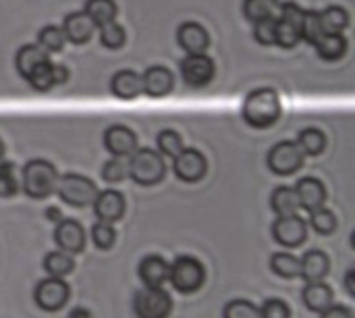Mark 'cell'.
<instances>
[{
  "label": "cell",
  "instance_id": "obj_9",
  "mask_svg": "<svg viewBox=\"0 0 355 318\" xmlns=\"http://www.w3.org/2000/svg\"><path fill=\"white\" fill-rule=\"evenodd\" d=\"M214 73H216L214 60L206 52L187 54L181 60V77H183L185 85H189V87H196V90L206 87L214 79Z\"/></svg>",
  "mask_w": 355,
  "mask_h": 318
},
{
  "label": "cell",
  "instance_id": "obj_47",
  "mask_svg": "<svg viewBox=\"0 0 355 318\" xmlns=\"http://www.w3.org/2000/svg\"><path fill=\"white\" fill-rule=\"evenodd\" d=\"M52 79H54V85H62L69 79V69L64 65L52 62Z\"/></svg>",
  "mask_w": 355,
  "mask_h": 318
},
{
  "label": "cell",
  "instance_id": "obj_3",
  "mask_svg": "<svg viewBox=\"0 0 355 318\" xmlns=\"http://www.w3.org/2000/svg\"><path fill=\"white\" fill-rule=\"evenodd\" d=\"M127 167H129V177L133 179V183L144 185V187L160 183L166 173L162 154L152 148H137L129 156Z\"/></svg>",
  "mask_w": 355,
  "mask_h": 318
},
{
  "label": "cell",
  "instance_id": "obj_21",
  "mask_svg": "<svg viewBox=\"0 0 355 318\" xmlns=\"http://www.w3.org/2000/svg\"><path fill=\"white\" fill-rule=\"evenodd\" d=\"M331 271V260L322 250H310L300 258V277L306 281H324Z\"/></svg>",
  "mask_w": 355,
  "mask_h": 318
},
{
  "label": "cell",
  "instance_id": "obj_5",
  "mask_svg": "<svg viewBox=\"0 0 355 318\" xmlns=\"http://www.w3.org/2000/svg\"><path fill=\"white\" fill-rule=\"evenodd\" d=\"M168 281L179 294H193L204 285L206 269L193 256H179L173 265H168Z\"/></svg>",
  "mask_w": 355,
  "mask_h": 318
},
{
  "label": "cell",
  "instance_id": "obj_30",
  "mask_svg": "<svg viewBox=\"0 0 355 318\" xmlns=\"http://www.w3.org/2000/svg\"><path fill=\"white\" fill-rule=\"evenodd\" d=\"M279 4H281L279 0H243V15L252 23H258L264 19H275Z\"/></svg>",
  "mask_w": 355,
  "mask_h": 318
},
{
  "label": "cell",
  "instance_id": "obj_1",
  "mask_svg": "<svg viewBox=\"0 0 355 318\" xmlns=\"http://www.w3.org/2000/svg\"><path fill=\"white\" fill-rule=\"evenodd\" d=\"M283 106L281 98L270 87H258L252 90L241 104V117L250 127L256 129H268L281 119Z\"/></svg>",
  "mask_w": 355,
  "mask_h": 318
},
{
  "label": "cell",
  "instance_id": "obj_34",
  "mask_svg": "<svg viewBox=\"0 0 355 318\" xmlns=\"http://www.w3.org/2000/svg\"><path fill=\"white\" fill-rule=\"evenodd\" d=\"M64 33L58 25H44L37 31V46L44 52H60L64 46Z\"/></svg>",
  "mask_w": 355,
  "mask_h": 318
},
{
  "label": "cell",
  "instance_id": "obj_23",
  "mask_svg": "<svg viewBox=\"0 0 355 318\" xmlns=\"http://www.w3.org/2000/svg\"><path fill=\"white\" fill-rule=\"evenodd\" d=\"M314 48L322 60H339L345 56L349 44H347V37L343 33H322L316 40Z\"/></svg>",
  "mask_w": 355,
  "mask_h": 318
},
{
  "label": "cell",
  "instance_id": "obj_24",
  "mask_svg": "<svg viewBox=\"0 0 355 318\" xmlns=\"http://www.w3.org/2000/svg\"><path fill=\"white\" fill-rule=\"evenodd\" d=\"M44 60H48V52H44L37 44H25L17 50L15 67H17V73L25 79Z\"/></svg>",
  "mask_w": 355,
  "mask_h": 318
},
{
  "label": "cell",
  "instance_id": "obj_17",
  "mask_svg": "<svg viewBox=\"0 0 355 318\" xmlns=\"http://www.w3.org/2000/svg\"><path fill=\"white\" fill-rule=\"evenodd\" d=\"M293 190L297 194L300 208L306 210V212H312L316 208H322L324 202H327V187L316 177H304V179H300Z\"/></svg>",
  "mask_w": 355,
  "mask_h": 318
},
{
  "label": "cell",
  "instance_id": "obj_8",
  "mask_svg": "<svg viewBox=\"0 0 355 318\" xmlns=\"http://www.w3.org/2000/svg\"><path fill=\"white\" fill-rule=\"evenodd\" d=\"M173 173L183 183H198L208 173V160L206 156L196 148H183L173 158Z\"/></svg>",
  "mask_w": 355,
  "mask_h": 318
},
{
  "label": "cell",
  "instance_id": "obj_22",
  "mask_svg": "<svg viewBox=\"0 0 355 318\" xmlns=\"http://www.w3.org/2000/svg\"><path fill=\"white\" fill-rule=\"evenodd\" d=\"M302 300L312 312H322L335 302L333 287L324 281H308V285L302 292Z\"/></svg>",
  "mask_w": 355,
  "mask_h": 318
},
{
  "label": "cell",
  "instance_id": "obj_51",
  "mask_svg": "<svg viewBox=\"0 0 355 318\" xmlns=\"http://www.w3.org/2000/svg\"><path fill=\"white\" fill-rule=\"evenodd\" d=\"M4 152H6V146H4V142H2V137H0V160L4 158Z\"/></svg>",
  "mask_w": 355,
  "mask_h": 318
},
{
  "label": "cell",
  "instance_id": "obj_19",
  "mask_svg": "<svg viewBox=\"0 0 355 318\" xmlns=\"http://www.w3.org/2000/svg\"><path fill=\"white\" fill-rule=\"evenodd\" d=\"M137 275L146 287H162L168 281V262L162 256L150 254L139 262Z\"/></svg>",
  "mask_w": 355,
  "mask_h": 318
},
{
  "label": "cell",
  "instance_id": "obj_16",
  "mask_svg": "<svg viewBox=\"0 0 355 318\" xmlns=\"http://www.w3.org/2000/svg\"><path fill=\"white\" fill-rule=\"evenodd\" d=\"M94 212L102 223H116L125 215V198L116 190H104L98 192L94 200Z\"/></svg>",
  "mask_w": 355,
  "mask_h": 318
},
{
  "label": "cell",
  "instance_id": "obj_45",
  "mask_svg": "<svg viewBox=\"0 0 355 318\" xmlns=\"http://www.w3.org/2000/svg\"><path fill=\"white\" fill-rule=\"evenodd\" d=\"M279 10H281V17L283 21H289L293 25H302V19H304V8L297 4V2H285V4H279Z\"/></svg>",
  "mask_w": 355,
  "mask_h": 318
},
{
  "label": "cell",
  "instance_id": "obj_31",
  "mask_svg": "<svg viewBox=\"0 0 355 318\" xmlns=\"http://www.w3.org/2000/svg\"><path fill=\"white\" fill-rule=\"evenodd\" d=\"M270 269L283 279H295L300 277V258L289 252H277L270 258Z\"/></svg>",
  "mask_w": 355,
  "mask_h": 318
},
{
  "label": "cell",
  "instance_id": "obj_4",
  "mask_svg": "<svg viewBox=\"0 0 355 318\" xmlns=\"http://www.w3.org/2000/svg\"><path fill=\"white\" fill-rule=\"evenodd\" d=\"M56 194L64 204H69L73 208H85V206L94 204V200L98 196V187L85 175L64 173L56 181Z\"/></svg>",
  "mask_w": 355,
  "mask_h": 318
},
{
  "label": "cell",
  "instance_id": "obj_7",
  "mask_svg": "<svg viewBox=\"0 0 355 318\" xmlns=\"http://www.w3.org/2000/svg\"><path fill=\"white\" fill-rule=\"evenodd\" d=\"M133 310L137 318H168L173 300L162 287H144L133 296Z\"/></svg>",
  "mask_w": 355,
  "mask_h": 318
},
{
  "label": "cell",
  "instance_id": "obj_12",
  "mask_svg": "<svg viewBox=\"0 0 355 318\" xmlns=\"http://www.w3.org/2000/svg\"><path fill=\"white\" fill-rule=\"evenodd\" d=\"M54 244L67 254H79L85 248V229L75 219H60L54 227Z\"/></svg>",
  "mask_w": 355,
  "mask_h": 318
},
{
  "label": "cell",
  "instance_id": "obj_26",
  "mask_svg": "<svg viewBox=\"0 0 355 318\" xmlns=\"http://www.w3.org/2000/svg\"><path fill=\"white\" fill-rule=\"evenodd\" d=\"M295 144L304 156H320L327 148V135L316 127H308V129L300 131Z\"/></svg>",
  "mask_w": 355,
  "mask_h": 318
},
{
  "label": "cell",
  "instance_id": "obj_10",
  "mask_svg": "<svg viewBox=\"0 0 355 318\" xmlns=\"http://www.w3.org/2000/svg\"><path fill=\"white\" fill-rule=\"evenodd\" d=\"M71 290L69 285L58 277H48L40 281L33 290V300L44 312H56L69 302Z\"/></svg>",
  "mask_w": 355,
  "mask_h": 318
},
{
  "label": "cell",
  "instance_id": "obj_44",
  "mask_svg": "<svg viewBox=\"0 0 355 318\" xmlns=\"http://www.w3.org/2000/svg\"><path fill=\"white\" fill-rule=\"evenodd\" d=\"M260 318H291V308L287 306V302L272 298L260 306Z\"/></svg>",
  "mask_w": 355,
  "mask_h": 318
},
{
  "label": "cell",
  "instance_id": "obj_49",
  "mask_svg": "<svg viewBox=\"0 0 355 318\" xmlns=\"http://www.w3.org/2000/svg\"><path fill=\"white\" fill-rule=\"evenodd\" d=\"M46 217H48L50 221H54V223H58V221H60V210H58L56 206H50V208L46 210Z\"/></svg>",
  "mask_w": 355,
  "mask_h": 318
},
{
  "label": "cell",
  "instance_id": "obj_2",
  "mask_svg": "<svg viewBox=\"0 0 355 318\" xmlns=\"http://www.w3.org/2000/svg\"><path fill=\"white\" fill-rule=\"evenodd\" d=\"M19 175H21V190L31 200H46L56 192L58 171L48 160H40V158L29 160Z\"/></svg>",
  "mask_w": 355,
  "mask_h": 318
},
{
  "label": "cell",
  "instance_id": "obj_28",
  "mask_svg": "<svg viewBox=\"0 0 355 318\" xmlns=\"http://www.w3.org/2000/svg\"><path fill=\"white\" fill-rule=\"evenodd\" d=\"M83 12L92 19L94 25H104L108 21H114L116 19V2L114 0H85V8Z\"/></svg>",
  "mask_w": 355,
  "mask_h": 318
},
{
  "label": "cell",
  "instance_id": "obj_48",
  "mask_svg": "<svg viewBox=\"0 0 355 318\" xmlns=\"http://www.w3.org/2000/svg\"><path fill=\"white\" fill-rule=\"evenodd\" d=\"M354 277H355V271L354 269H349V271H347V275H345V292H347V296H352V298H355Z\"/></svg>",
  "mask_w": 355,
  "mask_h": 318
},
{
  "label": "cell",
  "instance_id": "obj_42",
  "mask_svg": "<svg viewBox=\"0 0 355 318\" xmlns=\"http://www.w3.org/2000/svg\"><path fill=\"white\" fill-rule=\"evenodd\" d=\"M223 318H260V308L250 300H231L223 310Z\"/></svg>",
  "mask_w": 355,
  "mask_h": 318
},
{
  "label": "cell",
  "instance_id": "obj_50",
  "mask_svg": "<svg viewBox=\"0 0 355 318\" xmlns=\"http://www.w3.org/2000/svg\"><path fill=\"white\" fill-rule=\"evenodd\" d=\"M69 318H92V315L85 308H75V310H71Z\"/></svg>",
  "mask_w": 355,
  "mask_h": 318
},
{
  "label": "cell",
  "instance_id": "obj_11",
  "mask_svg": "<svg viewBox=\"0 0 355 318\" xmlns=\"http://www.w3.org/2000/svg\"><path fill=\"white\" fill-rule=\"evenodd\" d=\"M308 221L297 215L277 217V221L272 223V237L285 248H297L308 240Z\"/></svg>",
  "mask_w": 355,
  "mask_h": 318
},
{
  "label": "cell",
  "instance_id": "obj_35",
  "mask_svg": "<svg viewBox=\"0 0 355 318\" xmlns=\"http://www.w3.org/2000/svg\"><path fill=\"white\" fill-rule=\"evenodd\" d=\"M308 227H312L318 235H331L337 231V217L333 210L329 208H316L310 212V221H308Z\"/></svg>",
  "mask_w": 355,
  "mask_h": 318
},
{
  "label": "cell",
  "instance_id": "obj_33",
  "mask_svg": "<svg viewBox=\"0 0 355 318\" xmlns=\"http://www.w3.org/2000/svg\"><path fill=\"white\" fill-rule=\"evenodd\" d=\"M125 40H127V33H125V27L121 23L114 21H108L104 25H100V42L104 48L108 50H119L125 46Z\"/></svg>",
  "mask_w": 355,
  "mask_h": 318
},
{
  "label": "cell",
  "instance_id": "obj_43",
  "mask_svg": "<svg viewBox=\"0 0 355 318\" xmlns=\"http://www.w3.org/2000/svg\"><path fill=\"white\" fill-rule=\"evenodd\" d=\"M275 33H277V19H264L254 23V37L262 46H275Z\"/></svg>",
  "mask_w": 355,
  "mask_h": 318
},
{
  "label": "cell",
  "instance_id": "obj_18",
  "mask_svg": "<svg viewBox=\"0 0 355 318\" xmlns=\"http://www.w3.org/2000/svg\"><path fill=\"white\" fill-rule=\"evenodd\" d=\"M94 27H96V25L92 23V19H89L83 10H77V12H69V15L64 17L60 29H62L67 42L81 46V44H85V42L92 40Z\"/></svg>",
  "mask_w": 355,
  "mask_h": 318
},
{
  "label": "cell",
  "instance_id": "obj_39",
  "mask_svg": "<svg viewBox=\"0 0 355 318\" xmlns=\"http://www.w3.org/2000/svg\"><path fill=\"white\" fill-rule=\"evenodd\" d=\"M156 144H158L160 154L171 156V158H175V156L185 148V146H183V137H181L177 131H173V129H162V131L158 133V137H156Z\"/></svg>",
  "mask_w": 355,
  "mask_h": 318
},
{
  "label": "cell",
  "instance_id": "obj_20",
  "mask_svg": "<svg viewBox=\"0 0 355 318\" xmlns=\"http://www.w3.org/2000/svg\"><path fill=\"white\" fill-rule=\"evenodd\" d=\"M110 92L119 100H135L141 94V75L133 69H121L110 79Z\"/></svg>",
  "mask_w": 355,
  "mask_h": 318
},
{
  "label": "cell",
  "instance_id": "obj_29",
  "mask_svg": "<svg viewBox=\"0 0 355 318\" xmlns=\"http://www.w3.org/2000/svg\"><path fill=\"white\" fill-rule=\"evenodd\" d=\"M320 23L324 33H343L349 25V12L343 6H327L320 10Z\"/></svg>",
  "mask_w": 355,
  "mask_h": 318
},
{
  "label": "cell",
  "instance_id": "obj_32",
  "mask_svg": "<svg viewBox=\"0 0 355 318\" xmlns=\"http://www.w3.org/2000/svg\"><path fill=\"white\" fill-rule=\"evenodd\" d=\"M21 190V175L12 162L0 160V198H12Z\"/></svg>",
  "mask_w": 355,
  "mask_h": 318
},
{
  "label": "cell",
  "instance_id": "obj_41",
  "mask_svg": "<svg viewBox=\"0 0 355 318\" xmlns=\"http://www.w3.org/2000/svg\"><path fill=\"white\" fill-rule=\"evenodd\" d=\"M92 242L98 250H110L116 242V231L110 223H96L92 227Z\"/></svg>",
  "mask_w": 355,
  "mask_h": 318
},
{
  "label": "cell",
  "instance_id": "obj_14",
  "mask_svg": "<svg viewBox=\"0 0 355 318\" xmlns=\"http://www.w3.org/2000/svg\"><path fill=\"white\" fill-rule=\"evenodd\" d=\"M104 148L119 158H129L137 150V135L127 125H110L104 131Z\"/></svg>",
  "mask_w": 355,
  "mask_h": 318
},
{
  "label": "cell",
  "instance_id": "obj_40",
  "mask_svg": "<svg viewBox=\"0 0 355 318\" xmlns=\"http://www.w3.org/2000/svg\"><path fill=\"white\" fill-rule=\"evenodd\" d=\"M127 177H129V167H127V160L125 158L112 156L110 160L104 162V167H102V179L106 183H121Z\"/></svg>",
  "mask_w": 355,
  "mask_h": 318
},
{
  "label": "cell",
  "instance_id": "obj_6",
  "mask_svg": "<svg viewBox=\"0 0 355 318\" xmlns=\"http://www.w3.org/2000/svg\"><path fill=\"white\" fill-rule=\"evenodd\" d=\"M304 158L306 156L302 154V150L297 148L295 142L283 140L268 150L266 165L275 175L289 177V175H295L304 167Z\"/></svg>",
  "mask_w": 355,
  "mask_h": 318
},
{
  "label": "cell",
  "instance_id": "obj_27",
  "mask_svg": "<svg viewBox=\"0 0 355 318\" xmlns=\"http://www.w3.org/2000/svg\"><path fill=\"white\" fill-rule=\"evenodd\" d=\"M75 269V260H73V254H67L62 250H54V252H48L46 258H44V271L50 275V277H67L71 275Z\"/></svg>",
  "mask_w": 355,
  "mask_h": 318
},
{
  "label": "cell",
  "instance_id": "obj_25",
  "mask_svg": "<svg viewBox=\"0 0 355 318\" xmlns=\"http://www.w3.org/2000/svg\"><path fill=\"white\" fill-rule=\"evenodd\" d=\"M270 208L277 217H289V215H297L300 210V202H297V194L293 187L289 185H279L272 196H270Z\"/></svg>",
  "mask_w": 355,
  "mask_h": 318
},
{
  "label": "cell",
  "instance_id": "obj_37",
  "mask_svg": "<svg viewBox=\"0 0 355 318\" xmlns=\"http://www.w3.org/2000/svg\"><path fill=\"white\" fill-rule=\"evenodd\" d=\"M25 81L35 90V92H48L50 87H54V79H52V60H44L42 65H37L27 77Z\"/></svg>",
  "mask_w": 355,
  "mask_h": 318
},
{
  "label": "cell",
  "instance_id": "obj_38",
  "mask_svg": "<svg viewBox=\"0 0 355 318\" xmlns=\"http://www.w3.org/2000/svg\"><path fill=\"white\" fill-rule=\"evenodd\" d=\"M302 42V35H300V27L289 23V21H283V19H277V33H275V46H281L285 50L289 48H295L297 44Z\"/></svg>",
  "mask_w": 355,
  "mask_h": 318
},
{
  "label": "cell",
  "instance_id": "obj_36",
  "mask_svg": "<svg viewBox=\"0 0 355 318\" xmlns=\"http://www.w3.org/2000/svg\"><path fill=\"white\" fill-rule=\"evenodd\" d=\"M322 23H320V10H304V19H302V25H300V35H302V42H308V44H316V40L322 35Z\"/></svg>",
  "mask_w": 355,
  "mask_h": 318
},
{
  "label": "cell",
  "instance_id": "obj_13",
  "mask_svg": "<svg viewBox=\"0 0 355 318\" xmlns=\"http://www.w3.org/2000/svg\"><path fill=\"white\" fill-rule=\"evenodd\" d=\"M175 90V75L168 67L154 65L141 75V94L150 98H164Z\"/></svg>",
  "mask_w": 355,
  "mask_h": 318
},
{
  "label": "cell",
  "instance_id": "obj_46",
  "mask_svg": "<svg viewBox=\"0 0 355 318\" xmlns=\"http://www.w3.org/2000/svg\"><path fill=\"white\" fill-rule=\"evenodd\" d=\"M320 318H354V312L347 308V306H335V304H331L327 310H322L320 312Z\"/></svg>",
  "mask_w": 355,
  "mask_h": 318
},
{
  "label": "cell",
  "instance_id": "obj_15",
  "mask_svg": "<svg viewBox=\"0 0 355 318\" xmlns=\"http://www.w3.org/2000/svg\"><path fill=\"white\" fill-rule=\"evenodd\" d=\"M177 44L185 54H202L210 46V33L202 23L185 21L177 29Z\"/></svg>",
  "mask_w": 355,
  "mask_h": 318
}]
</instances>
